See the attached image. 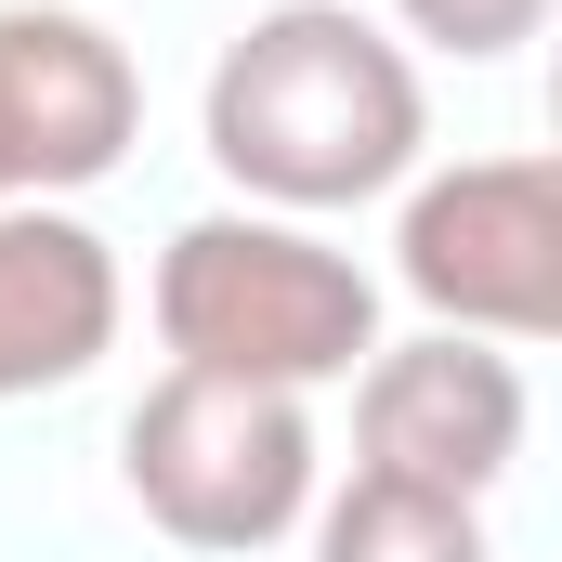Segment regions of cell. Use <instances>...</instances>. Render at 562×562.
Wrapping results in <instances>:
<instances>
[{
	"label": "cell",
	"instance_id": "52a82bcc",
	"mask_svg": "<svg viewBox=\"0 0 562 562\" xmlns=\"http://www.w3.org/2000/svg\"><path fill=\"white\" fill-rule=\"evenodd\" d=\"M105 340H119V249L53 196L0 210V406L66 393Z\"/></svg>",
	"mask_w": 562,
	"mask_h": 562
},
{
	"label": "cell",
	"instance_id": "6da1fadb",
	"mask_svg": "<svg viewBox=\"0 0 562 562\" xmlns=\"http://www.w3.org/2000/svg\"><path fill=\"white\" fill-rule=\"evenodd\" d=\"M419 144H431L419 66L353 0H276L210 66V157L276 210H353L406 183Z\"/></svg>",
	"mask_w": 562,
	"mask_h": 562
},
{
	"label": "cell",
	"instance_id": "ba28073f",
	"mask_svg": "<svg viewBox=\"0 0 562 562\" xmlns=\"http://www.w3.org/2000/svg\"><path fill=\"white\" fill-rule=\"evenodd\" d=\"M314 562H497L471 497H431V484H393V471H353L314 524Z\"/></svg>",
	"mask_w": 562,
	"mask_h": 562
},
{
	"label": "cell",
	"instance_id": "8992f818",
	"mask_svg": "<svg viewBox=\"0 0 562 562\" xmlns=\"http://www.w3.org/2000/svg\"><path fill=\"white\" fill-rule=\"evenodd\" d=\"M132 119H144V79L92 13H53V0L0 13V210L105 183L132 157Z\"/></svg>",
	"mask_w": 562,
	"mask_h": 562
},
{
	"label": "cell",
	"instance_id": "5b68a950",
	"mask_svg": "<svg viewBox=\"0 0 562 562\" xmlns=\"http://www.w3.org/2000/svg\"><path fill=\"white\" fill-rule=\"evenodd\" d=\"M524 458V367L471 327H431L367 353V393H353V471H393L431 497H484L497 471Z\"/></svg>",
	"mask_w": 562,
	"mask_h": 562
},
{
	"label": "cell",
	"instance_id": "3957f363",
	"mask_svg": "<svg viewBox=\"0 0 562 562\" xmlns=\"http://www.w3.org/2000/svg\"><path fill=\"white\" fill-rule=\"evenodd\" d=\"M119 471H132L157 537H183V550H276L314 510V419H301V393L170 367L132 406V431H119Z\"/></svg>",
	"mask_w": 562,
	"mask_h": 562
},
{
	"label": "cell",
	"instance_id": "7a4b0ae2",
	"mask_svg": "<svg viewBox=\"0 0 562 562\" xmlns=\"http://www.w3.org/2000/svg\"><path fill=\"white\" fill-rule=\"evenodd\" d=\"M157 340H170V367L314 393L380 353V288L353 249L301 236L276 210H210L157 249Z\"/></svg>",
	"mask_w": 562,
	"mask_h": 562
},
{
	"label": "cell",
	"instance_id": "30bf717a",
	"mask_svg": "<svg viewBox=\"0 0 562 562\" xmlns=\"http://www.w3.org/2000/svg\"><path fill=\"white\" fill-rule=\"evenodd\" d=\"M550 132H562V40H550Z\"/></svg>",
	"mask_w": 562,
	"mask_h": 562
},
{
	"label": "cell",
	"instance_id": "9c48e42d",
	"mask_svg": "<svg viewBox=\"0 0 562 562\" xmlns=\"http://www.w3.org/2000/svg\"><path fill=\"white\" fill-rule=\"evenodd\" d=\"M393 13L419 26L431 53H510V40L550 26V0H393Z\"/></svg>",
	"mask_w": 562,
	"mask_h": 562
},
{
	"label": "cell",
	"instance_id": "277c9868",
	"mask_svg": "<svg viewBox=\"0 0 562 562\" xmlns=\"http://www.w3.org/2000/svg\"><path fill=\"white\" fill-rule=\"evenodd\" d=\"M393 276L431 327L471 340H562V144L537 157H458L393 223Z\"/></svg>",
	"mask_w": 562,
	"mask_h": 562
}]
</instances>
